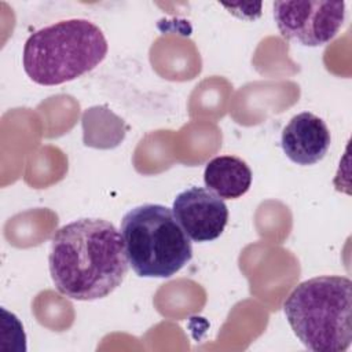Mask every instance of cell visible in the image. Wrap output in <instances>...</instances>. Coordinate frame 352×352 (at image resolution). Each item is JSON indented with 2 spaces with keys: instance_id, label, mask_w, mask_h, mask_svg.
<instances>
[{
  "instance_id": "obj_8",
  "label": "cell",
  "mask_w": 352,
  "mask_h": 352,
  "mask_svg": "<svg viewBox=\"0 0 352 352\" xmlns=\"http://www.w3.org/2000/svg\"><path fill=\"white\" fill-rule=\"evenodd\" d=\"M252 179L249 165L235 155L214 157L204 170L205 186L226 199H236L246 194L252 186Z\"/></svg>"
},
{
  "instance_id": "obj_2",
  "label": "cell",
  "mask_w": 352,
  "mask_h": 352,
  "mask_svg": "<svg viewBox=\"0 0 352 352\" xmlns=\"http://www.w3.org/2000/svg\"><path fill=\"white\" fill-rule=\"evenodd\" d=\"M283 312L309 351L344 352L352 341V282L338 275L307 279L286 297Z\"/></svg>"
},
{
  "instance_id": "obj_1",
  "label": "cell",
  "mask_w": 352,
  "mask_h": 352,
  "mask_svg": "<svg viewBox=\"0 0 352 352\" xmlns=\"http://www.w3.org/2000/svg\"><path fill=\"white\" fill-rule=\"evenodd\" d=\"M55 289L77 301H92L113 293L129 268L125 242L104 219L82 217L55 231L48 254Z\"/></svg>"
},
{
  "instance_id": "obj_4",
  "label": "cell",
  "mask_w": 352,
  "mask_h": 352,
  "mask_svg": "<svg viewBox=\"0 0 352 352\" xmlns=\"http://www.w3.org/2000/svg\"><path fill=\"white\" fill-rule=\"evenodd\" d=\"M129 265L142 278H169L191 258L192 246L173 212L160 204H143L121 220Z\"/></svg>"
},
{
  "instance_id": "obj_5",
  "label": "cell",
  "mask_w": 352,
  "mask_h": 352,
  "mask_svg": "<svg viewBox=\"0 0 352 352\" xmlns=\"http://www.w3.org/2000/svg\"><path fill=\"white\" fill-rule=\"evenodd\" d=\"M279 33L305 47H320L336 37L345 19L344 1H275Z\"/></svg>"
},
{
  "instance_id": "obj_6",
  "label": "cell",
  "mask_w": 352,
  "mask_h": 352,
  "mask_svg": "<svg viewBox=\"0 0 352 352\" xmlns=\"http://www.w3.org/2000/svg\"><path fill=\"white\" fill-rule=\"evenodd\" d=\"M172 212L194 242L217 239L228 221V208L224 199L205 187H190L179 192Z\"/></svg>"
},
{
  "instance_id": "obj_7",
  "label": "cell",
  "mask_w": 352,
  "mask_h": 352,
  "mask_svg": "<svg viewBox=\"0 0 352 352\" xmlns=\"http://www.w3.org/2000/svg\"><path fill=\"white\" fill-rule=\"evenodd\" d=\"M331 136L326 122L311 111L296 114L283 128L282 150L297 165H314L324 158L330 148Z\"/></svg>"
},
{
  "instance_id": "obj_3",
  "label": "cell",
  "mask_w": 352,
  "mask_h": 352,
  "mask_svg": "<svg viewBox=\"0 0 352 352\" xmlns=\"http://www.w3.org/2000/svg\"><path fill=\"white\" fill-rule=\"evenodd\" d=\"M107 51L99 26L84 18H72L32 33L23 45L22 65L33 82L59 85L94 70Z\"/></svg>"
}]
</instances>
